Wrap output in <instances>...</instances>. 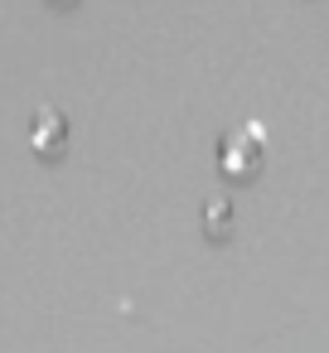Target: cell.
Segmentation results:
<instances>
[{"mask_svg": "<svg viewBox=\"0 0 329 353\" xmlns=\"http://www.w3.org/2000/svg\"><path fill=\"white\" fill-rule=\"evenodd\" d=\"M218 165H223V174H232V179L257 174V165H261V126H247V131L223 136V145H218Z\"/></svg>", "mask_w": 329, "mask_h": 353, "instance_id": "obj_1", "label": "cell"}, {"mask_svg": "<svg viewBox=\"0 0 329 353\" xmlns=\"http://www.w3.org/2000/svg\"><path fill=\"white\" fill-rule=\"evenodd\" d=\"M30 145H34V155L59 160V155L68 150V117H63L59 107H39L34 121H30Z\"/></svg>", "mask_w": 329, "mask_h": 353, "instance_id": "obj_2", "label": "cell"}, {"mask_svg": "<svg viewBox=\"0 0 329 353\" xmlns=\"http://www.w3.org/2000/svg\"><path fill=\"white\" fill-rule=\"evenodd\" d=\"M228 228H232V203L223 194H213L208 208H203V232L208 237H228Z\"/></svg>", "mask_w": 329, "mask_h": 353, "instance_id": "obj_3", "label": "cell"}, {"mask_svg": "<svg viewBox=\"0 0 329 353\" xmlns=\"http://www.w3.org/2000/svg\"><path fill=\"white\" fill-rule=\"evenodd\" d=\"M54 6H73V0H54Z\"/></svg>", "mask_w": 329, "mask_h": 353, "instance_id": "obj_4", "label": "cell"}]
</instances>
